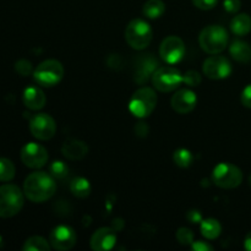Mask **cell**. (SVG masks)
I'll list each match as a JSON object with an SVG mask.
<instances>
[{"mask_svg":"<svg viewBox=\"0 0 251 251\" xmlns=\"http://www.w3.org/2000/svg\"><path fill=\"white\" fill-rule=\"evenodd\" d=\"M249 184H250V186H251V174H250V176H249Z\"/></svg>","mask_w":251,"mask_h":251,"instance_id":"cell-39","label":"cell"},{"mask_svg":"<svg viewBox=\"0 0 251 251\" xmlns=\"http://www.w3.org/2000/svg\"><path fill=\"white\" fill-rule=\"evenodd\" d=\"M152 85L159 92H172L183 83V75L173 66H162L153 73Z\"/></svg>","mask_w":251,"mask_h":251,"instance_id":"cell-8","label":"cell"},{"mask_svg":"<svg viewBox=\"0 0 251 251\" xmlns=\"http://www.w3.org/2000/svg\"><path fill=\"white\" fill-rule=\"evenodd\" d=\"M229 36L225 27L220 25H210L200 32L199 43L201 49L210 55L220 54L227 48Z\"/></svg>","mask_w":251,"mask_h":251,"instance_id":"cell-2","label":"cell"},{"mask_svg":"<svg viewBox=\"0 0 251 251\" xmlns=\"http://www.w3.org/2000/svg\"><path fill=\"white\" fill-rule=\"evenodd\" d=\"M203 74L211 80H223L232 74L233 66L229 59L223 55H211L203 61Z\"/></svg>","mask_w":251,"mask_h":251,"instance_id":"cell-10","label":"cell"},{"mask_svg":"<svg viewBox=\"0 0 251 251\" xmlns=\"http://www.w3.org/2000/svg\"><path fill=\"white\" fill-rule=\"evenodd\" d=\"M158 69V61L151 55V54H147V55L140 56L139 60H137V68L136 73H135V81L140 85L147 82L150 77H152L154 71Z\"/></svg>","mask_w":251,"mask_h":251,"instance_id":"cell-16","label":"cell"},{"mask_svg":"<svg viewBox=\"0 0 251 251\" xmlns=\"http://www.w3.org/2000/svg\"><path fill=\"white\" fill-rule=\"evenodd\" d=\"M229 53L238 63L248 64L251 61V46L248 42L240 41V39L234 41L230 44Z\"/></svg>","mask_w":251,"mask_h":251,"instance_id":"cell-19","label":"cell"},{"mask_svg":"<svg viewBox=\"0 0 251 251\" xmlns=\"http://www.w3.org/2000/svg\"><path fill=\"white\" fill-rule=\"evenodd\" d=\"M191 249L194 251H212L213 247L207 242H203V240H196L191 244Z\"/></svg>","mask_w":251,"mask_h":251,"instance_id":"cell-35","label":"cell"},{"mask_svg":"<svg viewBox=\"0 0 251 251\" xmlns=\"http://www.w3.org/2000/svg\"><path fill=\"white\" fill-rule=\"evenodd\" d=\"M202 81L200 73L196 70H188L183 75V83H185L189 87H198Z\"/></svg>","mask_w":251,"mask_h":251,"instance_id":"cell-29","label":"cell"},{"mask_svg":"<svg viewBox=\"0 0 251 251\" xmlns=\"http://www.w3.org/2000/svg\"><path fill=\"white\" fill-rule=\"evenodd\" d=\"M173 161L180 168H188L191 166L194 161V156L189 150L178 149L173 154Z\"/></svg>","mask_w":251,"mask_h":251,"instance_id":"cell-25","label":"cell"},{"mask_svg":"<svg viewBox=\"0 0 251 251\" xmlns=\"http://www.w3.org/2000/svg\"><path fill=\"white\" fill-rule=\"evenodd\" d=\"M230 31L238 37L247 36L251 31V17L248 14H238L230 21Z\"/></svg>","mask_w":251,"mask_h":251,"instance_id":"cell-20","label":"cell"},{"mask_svg":"<svg viewBox=\"0 0 251 251\" xmlns=\"http://www.w3.org/2000/svg\"><path fill=\"white\" fill-rule=\"evenodd\" d=\"M70 191L78 199H86L91 194V184L83 176H77L70 183Z\"/></svg>","mask_w":251,"mask_h":251,"instance_id":"cell-23","label":"cell"},{"mask_svg":"<svg viewBox=\"0 0 251 251\" xmlns=\"http://www.w3.org/2000/svg\"><path fill=\"white\" fill-rule=\"evenodd\" d=\"M117 244V232L112 227H102L91 237V249L95 251L112 250Z\"/></svg>","mask_w":251,"mask_h":251,"instance_id":"cell-15","label":"cell"},{"mask_svg":"<svg viewBox=\"0 0 251 251\" xmlns=\"http://www.w3.org/2000/svg\"><path fill=\"white\" fill-rule=\"evenodd\" d=\"M153 38V31L149 22L142 19H134L125 29V41L135 50H144Z\"/></svg>","mask_w":251,"mask_h":251,"instance_id":"cell-3","label":"cell"},{"mask_svg":"<svg viewBox=\"0 0 251 251\" xmlns=\"http://www.w3.org/2000/svg\"><path fill=\"white\" fill-rule=\"evenodd\" d=\"M135 135L139 137H141V139H144V137H146L147 135H149L150 132V127L149 125L146 124V123L144 122H140L137 123L136 125H135Z\"/></svg>","mask_w":251,"mask_h":251,"instance_id":"cell-34","label":"cell"},{"mask_svg":"<svg viewBox=\"0 0 251 251\" xmlns=\"http://www.w3.org/2000/svg\"><path fill=\"white\" fill-rule=\"evenodd\" d=\"M244 248H245V249H247L248 251H251V232L248 233L247 237H245Z\"/></svg>","mask_w":251,"mask_h":251,"instance_id":"cell-38","label":"cell"},{"mask_svg":"<svg viewBox=\"0 0 251 251\" xmlns=\"http://www.w3.org/2000/svg\"><path fill=\"white\" fill-rule=\"evenodd\" d=\"M25 194L14 184L0 186V217L10 218L16 216L24 207Z\"/></svg>","mask_w":251,"mask_h":251,"instance_id":"cell-4","label":"cell"},{"mask_svg":"<svg viewBox=\"0 0 251 251\" xmlns=\"http://www.w3.org/2000/svg\"><path fill=\"white\" fill-rule=\"evenodd\" d=\"M166 11V4L162 0H147L142 7V14L150 20L159 19Z\"/></svg>","mask_w":251,"mask_h":251,"instance_id":"cell-22","label":"cell"},{"mask_svg":"<svg viewBox=\"0 0 251 251\" xmlns=\"http://www.w3.org/2000/svg\"><path fill=\"white\" fill-rule=\"evenodd\" d=\"M191 1L198 9L207 11V10H212L217 5L218 0H191Z\"/></svg>","mask_w":251,"mask_h":251,"instance_id":"cell-31","label":"cell"},{"mask_svg":"<svg viewBox=\"0 0 251 251\" xmlns=\"http://www.w3.org/2000/svg\"><path fill=\"white\" fill-rule=\"evenodd\" d=\"M29 131L37 140H50L56 132L55 120L47 113H38L29 120Z\"/></svg>","mask_w":251,"mask_h":251,"instance_id":"cell-9","label":"cell"},{"mask_svg":"<svg viewBox=\"0 0 251 251\" xmlns=\"http://www.w3.org/2000/svg\"><path fill=\"white\" fill-rule=\"evenodd\" d=\"M15 70H16V73L20 74V75L28 76L31 75V73L33 71V68H32L31 61L26 60V59H21V60L15 63Z\"/></svg>","mask_w":251,"mask_h":251,"instance_id":"cell-30","label":"cell"},{"mask_svg":"<svg viewBox=\"0 0 251 251\" xmlns=\"http://www.w3.org/2000/svg\"><path fill=\"white\" fill-rule=\"evenodd\" d=\"M50 174L54 179H64L69 174V167L63 161H55L50 164Z\"/></svg>","mask_w":251,"mask_h":251,"instance_id":"cell-28","label":"cell"},{"mask_svg":"<svg viewBox=\"0 0 251 251\" xmlns=\"http://www.w3.org/2000/svg\"><path fill=\"white\" fill-rule=\"evenodd\" d=\"M186 220L189 221L193 225H196V223L202 222V215L199 210H190L188 213H186Z\"/></svg>","mask_w":251,"mask_h":251,"instance_id":"cell-36","label":"cell"},{"mask_svg":"<svg viewBox=\"0 0 251 251\" xmlns=\"http://www.w3.org/2000/svg\"><path fill=\"white\" fill-rule=\"evenodd\" d=\"M240 100H242V104L244 105V107L251 109V83H249V85L243 90L242 96H240Z\"/></svg>","mask_w":251,"mask_h":251,"instance_id":"cell-33","label":"cell"},{"mask_svg":"<svg viewBox=\"0 0 251 251\" xmlns=\"http://www.w3.org/2000/svg\"><path fill=\"white\" fill-rule=\"evenodd\" d=\"M61 152L69 161H81L87 156L88 146L82 140L71 137V139L65 140L63 147H61Z\"/></svg>","mask_w":251,"mask_h":251,"instance_id":"cell-17","label":"cell"},{"mask_svg":"<svg viewBox=\"0 0 251 251\" xmlns=\"http://www.w3.org/2000/svg\"><path fill=\"white\" fill-rule=\"evenodd\" d=\"M157 105V95L152 88L141 87L135 91L129 103V110L134 117L144 119L150 117Z\"/></svg>","mask_w":251,"mask_h":251,"instance_id":"cell-5","label":"cell"},{"mask_svg":"<svg viewBox=\"0 0 251 251\" xmlns=\"http://www.w3.org/2000/svg\"><path fill=\"white\" fill-rule=\"evenodd\" d=\"M212 181L221 189H235L242 184L243 173L232 163H220L213 168Z\"/></svg>","mask_w":251,"mask_h":251,"instance_id":"cell-7","label":"cell"},{"mask_svg":"<svg viewBox=\"0 0 251 251\" xmlns=\"http://www.w3.org/2000/svg\"><path fill=\"white\" fill-rule=\"evenodd\" d=\"M77 235L75 230L69 226H58L54 228L49 235V243L54 250L68 251L75 247Z\"/></svg>","mask_w":251,"mask_h":251,"instance_id":"cell-13","label":"cell"},{"mask_svg":"<svg viewBox=\"0 0 251 251\" xmlns=\"http://www.w3.org/2000/svg\"><path fill=\"white\" fill-rule=\"evenodd\" d=\"M15 176V166L10 159L0 158V181L7 183Z\"/></svg>","mask_w":251,"mask_h":251,"instance_id":"cell-26","label":"cell"},{"mask_svg":"<svg viewBox=\"0 0 251 251\" xmlns=\"http://www.w3.org/2000/svg\"><path fill=\"white\" fill-rule=\"evenodd\" d=\"M223 6H225L226 11L229 14H237L242 7V1L240 0H225Z\"/></svg>","mask_w":251,"mask_h":251,"instance_id":"cell-32","label":"cell"},{"mask_svg":"<svg viewBox=\"0 0 251 251\" xmlns=\"http://www.w3.org/2000/svg\"><path fill=\"white\" fill-rule=\"evenodd\" d=\"M50 243L43 237H31L25 242L22 250L24 251H49L50 250Z\"/></svg>","mask_w":251,"mask_h":251,"instance_id":"cell-24","label":"cell"},{"mask_svg":"<svg viewBox=\"0 0 251 251\" xmlns=\"http://www.w3.org/2000/svg\"><path fill=\"white\" fill-rule=\"evenodd\" d=\"M200 230L202 237H205L207 240H215L222 233V226L215 218H207L202 220L200 225Z\"/></svg>","mask_w":251,"mask_h":251,"instance_id":"cell-21","label":"cell"},{"mask_svg":"<svg viewBox=\"0 0 251 251\" xmlns=\"http://www.w3.org/2000/svg\"><path fill=\"white\" fill-rule=\"evenodd\" d=\"M123 227H124V222H123V220H120V218H117V220L113 221L112 228L115 230V232H119L120 229H123Z\"/></svg>","mask_w":251,"mask_h":251,"instance_id":"cell-37","label":"cell"},{"mask_svg":"<svg viewBox=\"0 0 251 251\" xmlns=\"http://www.w3.org/2000/svg\"><path fill=\"white\" fill-rule=\"evenodd\" d=\"M196 104H198L196 93L189 88L176 91L171 100L172 108L178 114H189L195 109Z\"/></svg>","mask_w":251,"mask_h":251,"instance_id":"cell-14","label":"cell"},{"mask_svg":"<svg viewBox=\"0 0 251 251\" xmlns=\"http://www.w3.org/2000/svg\"><path fill=\"white\" fill-rule=\"evenodd\" d=\"M48 158V151L46 147L36 142H28L21 149V161L28 168H42L47 164Z\"/></svg>","mask_w":251,"mask_h":251,"instance_id":"cell-12","label":"cell"},{"mask_svg":"<svg viewBox=\"0 0 251 251\" xmlns=\"http://www.w3.org/2000/svg\"><path fill=\"white\" fill-rule=\"evenodd\" d=\"M159 55L169 65L179 63L185 55V44L178 36H168L159 46Z\"/></svg>","mask_w":251,"mask_h":251,"instance_id":"cell-11","label":"cell"},{"mask_svg":"<svg viewBox=\"0 0 251 251\" xmlns=\"http://www.w3.org/2000/svg\"><path fill=\"white\" fill-rule=\"evenodd\" d=\"M64 77V66L55 59L44 60L33 70V78L43 87L56 86Z\"/></svg>","mask_w":251,"mask_h":251,"instance_id":"cell-6","label":"cell"},{"mask_svg":"<svg viewBox=\"0 0 251 251\" xmlns=\"http://www.w3.org/2000/svg\"><path fill=\"white\" fill-rule=\"evenodd\" d=\"M22 100H24V104L28 109L39 110L46 105L47 97L41 88L36 87V86H31V87H27L24 91Z\"/></svg>","mask_w":251,"mask_h":251,"instance_id":"cell-18","label":"cell"},{"mask_svg":"<svg viewBox=\"0 0 251 251\" xmlns=\"http://www.w3.org/2000/svg\"><path fill=\"white\" fill-rule=\"evenodd\" d=\"M176 240H178L179 244L184 245V247H189V245L191 247V244L195 242V235H194L193 230L189 229V228H185V227L179 228L178 232H176Z\"/></svg>","mask_w":251,"mask_h":251,"instance_id":"cell-27","label":"cell"},{"mask_svg":"<svg viewBox=\"0 0 251 251\" xmlns=\"http://www.w3.org/2000/svg\"><path fill=\"white\" fill-rule=\"evenodd\" d=\"M55 179L47 172H34L25 179L24 194L32 202H46L55 195Z\"/></svg>","mask_w":251,"mask_h":251,"instance_id":"cell-1","label":"cell"}]
</instances>
